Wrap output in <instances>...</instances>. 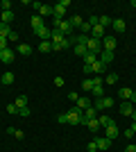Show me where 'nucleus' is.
Segmentation results:
<instances>
[{"instance_id": "nucleus-34", "label": "nucleus", "mask_w": 136, "mask_h": 152, "mask_svg": "<svg viewBox=\"0 0 136 152\" xmlns=\"http://www.w3.org/2000/svg\"><path fill=\"white\" fill-rule=\"evenodd\" d=\"M0 7H2V12H12V2H9V0H2Z\"/></svg>"}, {"instance_id": "nucleus-37", "label": "nucleus", "mask_w": 136, "mask_h": 152, "mask_svg": "<svg viewBox=\"0 0 136 152\" xmlns=\"http://www.w3.org/2000/svg\"><path fill=\"white\" fill-rule=\"evenodd\" d=\"M7 45H9V41H7L5 37H0V52H2V50H7Z\"/></svg>"}, {"instance_id": "nucleus-14", "label": "nucleus", "mask_w": 136, "mask_h": 152, "mask_svg": "<svg viewBox=\"0 0 136 152\" xmlns=\"http://www.w3.org/2000/svg\"><path fill=\"white\" fill-rule=\"evenodd\" d=\"M111 27H113L116 32H125V30H127V25H125V20H123V18H116V20H111Z\"/></svg>"}, {"instance_id": "nucleus-28", "label": "nucleus", "mask_w": 136, "mask_h": 152, "mask_svg": "<svg viewBox=\"0 0 136 152\" xmlns=\"http://www.w3.org/2000/svg\"><path fill=\"white\" fill-rule=\"evenodd\" d=\"M102 70H104V64L100 61V59H97V61L93 64V73H95V75H100V73H102Z\"/></svg>"}, {"instance_id": "nucleus-18", "label": "nucleus", "mask_w": 136, "mask_h": 152, "mask_svg": "<svg viewBox=\"0 0 136 152\" xmlns=\"http://www.w3.org/2000/svg\"><path fill=\"white\" fill-rule=\"evenodd\" d=\"M41 27H43V18H41L39 14H36V16H32V30L36 32V30H41Z\"/></svg>"}, {"instance_id": "nucleus-44", "label": "nucleus", "mask_w": 136, "mask_h": 152, "mask_svg": "<svg viewBox=\"0 0 136 152\" xmlns=\"http://www.w3.org/2000/svg\"><path fill=\"white\" fill-rule=\"evenodd\" d=\"M123 136H127V139H132V136H134V132H132V129H125V132H123Z\"/></svg>"}, {"instance_id": "nucleus-24", "label": "nucleus", "mask_w": 136, "mask_h": 152, "mask_svg": "<svg viewBox=\"0 0 136 152\" xmlns=\"http://www.w3.org/2000/svg\"><path fill=\"white\" fill-rule=\"evenodd\" d=\"M14 104H16V107H18V109L27 107V95H18V98H16V102H14Z\"/></svg>"}, {"instance_id": "nucleus-6", "label": "nucleus", "mask_w": 136, "mask_h": 152, "mask_svg": "<svg viewBox=\"0 0 136 152\" xmlns=\"http://www.w3.org/2000/svg\"><path fill=\"white\" fill-rule=\"evenodd\" d=\"M86 48H89L91 52H100L102 41H97V39H93V37H86Z\"/></svg>"}, {"instance_id": "nucleus-38", "label": "nucleus", "mask_w": 136, "mask_h": 152, "mask_svg": "<svg viewBox=\"0 0 136 152\" xmlns=\"http://www.w3.org/2000/svg\"><path fill=\"white\" fill-rule=\"evenodd\" d=\"M7 41H9V43H16V41H18V34H16V32H12V34L7 37Z\"/></svg>"}, {"instance_id": "nucleus-15", "label": "nucleus", "mask_w": 136, "mask_h": 152, "mask_svg": "<svg viewBox=\"0 0 136 152\" xmlns=\"http://www.w3.org/2000/svg\"><path fill=\"white\" fill-rule=\"evenodd\" d=\"M97 61V52H86V55H84V64H86V66H93V64H95Z\"/></svg>"}, {"instance_id": "nucleus-45", "label": "nucleus", "mask_w": 136, "mask_h": 152, "mask_svg": "<svg viewBox=\"0 0 136 152\" xmlns=\"http://www.w3.org/2000/svg\"><path fill=\"white\" fill-rule=\"evenodd\" d=\"M84 73H86V75H91V73H93V66H86V64H84Z\"/></svg>"}, {"instance_id": "nucleus-48", "label": "nucleus", "mask_w": 136, "mask_h": 152, "mask_svg": "<svg viewBox=\"0 0 136 152\" xmlns=\"http://www.w3.org/2000/svg\"><path fill=\"white\" fill-rule=\"evenodd\" d=\"M132 118H134V121H136V109H134V114H132Z\"/></svg>"}, {"instance_id": "nucleus-8", "label": "nucleus", "mask_w": 136, "mask_h": 152, "mask_svg": "<svg viewBox=\"0 0 136 152\" xmlns=\"http://www.w3.org/2000/svg\"><path fill=\"white\" fill-rule=\"evenodd\" d=\"M118 134H120V132H118V125H109V127H104V136H107L109 141H113Z\"/></svg>"}, {"instance_id": "nucleus-13", "label": "nucleus", "mask_w": 136, "mask_h": 152, "mask_svg": "<svg viewBox=\"0 0 136 152\" xmlns=\"http://www.w3.org/2000/svg\"><path fill=\"white\" fill-rule=\"evenodd\" d=\"M97 123H100V127H109V125H116V121H113L111 116H97Z\"/></svg>"}, {"instance_id": "nucleus-39", "label": "nucleus", "mask_w": 136, "mask_h": 152, "mask_svg": "<svg viewBox=\"0 0 136 152\" xmlns=\"http://www.w3.org/2000/svg\"><path fill=\"white\" fill-rule=\"evenodd\" d=\"M97 23H100V16H91V18H89V25H91V27L97 25Z\"/></svg>"}, {"instance_id": "nucleus-1", "label": "nucleus", "mask_w": 136, "mask_h": 152, "mask_svg": "<svg viewBox=\"0 0 136 152\" xmlns=\"http://www.w3.org/2000/svg\"><path fill=\"white\" fill-rule=\"evenodd\" d=\"M66 116H68V125H79V121H82V109L75 104V107H73Z\"/></svg>"}, {"instance_id": "nucleus-23", "label": "nucleus", "mask_w": 136, "mask_h": 152, "mask_svg": "<svg viewBox=\"0 0 136 152\" xmlns=\"http://www.w3.org/2000/svg\"><path fill=\"white\" fill-rule=\"evenodd\" d=\"M12 32H14V30H12L9 25H5V23H0V37H5V39H7L9 34H12Z\"/></svg>"}, {"instance_id": "nucleus-46", "label": "nucleus", "mask_w": 136, "mask_h": 152, "mask_svg": "<svg viewBox=\"0 0 136 152\" xmlns=\"http://www.w3.org/2000/svg\"><path fill=\"white\" fill-rule=\"evenodd\" d=\"M129 102H132V104H136V91H134V93H132V98H129Z\"/></svg>"}, {"instance_id": "nucleus-43", "label": "nucleus", "mask_w": 136, "mask_h": 152, "mask_svg": "<svg viewBox=\"0 0 136 152\" xmlns=\"http://www.w3.org/2000/svg\"><path fill=\"white\" fill-rule=\"evenodd\" d=\"M125 152H136V145H134V143H129V145L125 148Z\"/></svg>"}, {"instance_id": "nucleus-2", "label": "nucleus", "mask_w": 136, "mask_h": 152, "mask_svg": "<svg viewBox=\"0 0 136 152\" xmlns=\"http://www.w3.org/2000/svg\"><path fill=\"white\" fill-rule=\"evenodd\" d=\"M111 107H113V98L102 95V98H97V100H95V109H97V111H104V109H111Z\"/></svg>"}, {"instance_id": "nucleus-33", "label": "nucleus", "mask_w": 136, "mask_h": 152, "mask_svg": "<svg viewBox=\"0 0 136 152\" xmlns=\"http://www.w3.org/2000/svg\"><path fill=\"white\" fill-rule=\"evenodd\" d=\"M7 114H12V116H18V107H16V104H7Z\"/></svg>"}, {"instance_id": "nucleus-42", "label": "nucleus", "mask_w": 136, "mask_h": 152, "mask_svg": "<svg viewBox=\"0 0 136 152\" xmlns=\"http://www.w3.org/2000/svg\"><path fill=\"white\" fill-rule=\"evenodd\" d=\"M55 86H64V77H55Z\"/></svg>"}, {"instance_id": "nucleus-3", "label": "nucleus", "mask_w": 136, "mask_h": 152, "mask_svg": "<svg viewBox=\"0 0 136 152\" xmlns=\"http://www.w3.org/2000/svg\"><path fill=\"white\" fill-rule=\"evenodd\" d=\"M32 7L39 12V16H55V7L50 5H41V2H32Z\"/></svg>"}, {"instance_id": "nucleus-26", "label": "nucleus", "mask_w": 136, "mask_h": 152, "mask_svg": "<svg viewBox=\"0 0 136 152\" xmlns=\"http://www.w3.org/2000/svg\"><path fill=\"white\" fill-rule=\"evenodd\" d=\"M91 93L95 95V98H102V95H104V89H102V84H95V86H93V91H91Z\"/></svg>"}, {"instance_id": "nucleus-25", "label": "nucleus", "mask_w": 136, "mask_h": 152, "mask_svg": "<svg viewBox=\"0 0 136 152\" xmlns=\"http://www.w3.org/2000/svg\"><path fill=\"white\" fill-rule=\"evenodd\" d=\"M39 50L41 52H50L52 50V41H41V43H39Z\"/></svg>"}, {"instance_id": "nucleus-20", "label": "nucleus", "mask_w": 136, "mask_h": 152, "mask_svg": "<svg viewBox=\"0 0 136 152\" xmlns=\"http://www.w3.org/2000/svg\"><path fill=\"white\" fill-rule=\"evenodd\" d=\"M84 125L89 127L91 132H97V129H100V123H97V118H91V121H86Z\"/></svg>"}, {"instance_id": "nucleus-19", "label": "nucleus", "mask_w": 136, "mask_h": 152, "mask_svg": "<svg viewBox=\"0 0 136 152\" xmlns=\"http://www.w3.org/2000/svg\"><path fill=\"white\" fill-rule=\"evenodd\" d=\"M75 104H77V107L82 109V111H84V109H89V107H91V98H79V100L75 102Z\"/></svg>"}, {"instance_id": "nucleus-16", "label": "nucleus", "mask_w": 136, "mask_h": 152, "mask_svg": "<svg viewBox=\"0 0 136 152\" xmlns=\"http://www.w3.org/2000/svg\"><path fill=\"white\" fill-rule=\"evenodd\" d=\"M100 61L107 66V64H111L113 61V52H109V50H102V55H100Z\"/></svg>"}, {"instance_id": "nucleus-21", "label": "nucleus", "mask_w": 136, "mask_h": 152, "mask_svg": "<svg viewBox=\"0 0 136 152\" xmlns=\"http://www.w3.org/2000/svg\"><path fill=\"white\" fill-rule=\"evenodd\" d=\"M18 55H23V57H27V55H32V48L27 43H20L18 45Z\"/></svg>"}, {"instance_id": "nucleus-10", "label": "nucleus", "mask_w": 136, "mask_h": 152, "mask_svg": "<svg viewBox=\"0 0 136 152\" xmlns=\"http://www.w3.org/2000/svg\"><path fill=\"white\" fill-rule=\"evenodd\" d=\"M102 45H104V50H109V52H113V50H116V39H113V37H104Z\"/></svg>"}, {"instance_id": "nucleus-49", "label": "nucleus", "mask_w": 136, "mask_h": 152, "mask_svg": "<svg viewBox=\"0 0 136 152\" xmlns=\"http://www.w3.org/2000/svg\"><path fill=\"white\" fill-rule=\"evenodd\" d=\"M0 86H2V80H0Z\"/></svg>"}, {"instance_id": "nucleus-40", "label": "nucleus", "mask_w": 136, "mask_h": 152, "mask_svg": "<svg viewBox=\"0 0 136 152\" xmlns=\"http://www.w3.org/2000/svg\"><path fill=\"white\" fill-rule=\"evenodd\" d=\"M18 114H20V116H30V107H23V109H18Z\"/></svg>"}, {"instance_id": "nucleus-27", "label": "nucleus", "mask_w": 136, "mask_h": 152, "mask_svg": "<svg viewBox=\"0 0 136 152\" xmlns=\"http://www.w3.org/2000/svg\"><path fill=\"white\" fill-rule=\"evenodd\" d=\"M12 20H14V12H2V23L5 25H9Z\"/></svg>"}, {"instance_id": "nucleus-4", "label": "nucleus", "mask_w": 136, "mask_h": 152, "mask_svg": "<svg viewBox=\"0 0 136 152\" xmlns=\"http://www.w3.org/2000/svg\"><path fill=\"white\" fill-rule=\"evenodd\" d=\"M55 30H59L61 32V34H64V37H71V32H73V25H71V20H59L57 25H55Z\"/></svg>"}, {"instance_id": "nucleus-41", "label": "nucleus", "mask_w": 136, "mask_h": 152, "mask_svg": "<svg viewBox=\"0 0 136 152\" xmlns=\"http://www.w3.org/2000/svg\"><path fill=\"white\" fill-rule=\"evenodd\" d=\"M57 121H59V123H68V116H66V114H59Z\"/></svg>"}, {"instance_id": "nucleus-11", "label": "nucleus", "mask_w": 136, "mask_h": 152, "mask_svg": "<svg viewBox=\"0 0 136 152\" xmlns=\"http://www.w3.org/2000/svg\"><path fill=\"white\" fill-rule=\"evenodd\" d=\"M134 114V104L132 102H123L120 104V116H132Z\"/></svg>"}, {"instance_id": "nucleus-22", "label": "nucleus", "mask_w": 136, "mask_h": 152, "mask_svg": "<svg viewBox=\"0 0 136 152\" xmlns=\"http://www.w3.org/2000/svg\"><path fill=\"white\" fill-rule=\"evenodd\" d=\"M132 93H134V91H132V89H127V86H123V89L118 91V95H120L123 100H129V98H132Z\"/></svg>"}, {"instance_id": "nucleus-12", "label": "nucleus", "mask_w": 136, "mask_h": 152, "mask_svg": "<svg viewBox=\"0 0 136 152\" xmlns=\"http://www.w3.org/2000/svg\"><path fill=\"white\" fill-rule=\"evenodd\" d=\"M0 61H2V64H12V61H14V52L9 50V48H7V50H2V52H0Z\"/></svg>"}, {"instance_id": "nucleus-35", "label": "nucleus", "mask_w": 136, "mask_h": 152, "mask_svg": "<svg viewBox=\"0 0 136 152\" xmlns=\"http://www.w3.org/2000/svg\"><path fill=\"white\" fill-rule=\"evenodd\" d=\"M86 150H89V152H97V143H95V139H93V141H89Z\"/></svg>"}, {"instance_id": "nucleus-5", "label": "nucleus", "mask_w": 136, "mask_h": 152, "mask_svg": "<svg viewBox=\"0 0 136 152\" xmlns=\"http://www.w3.org/2000/svg\"><path fill=\"white\" fill-rule=\"evenodd\" d=\"M68 7H71V2H68V0H59L57 5H55V16H57V18H64V14H66V9H68Z\"/></svg>"}, {"instance_id": "nucleus-36", "label": "nucleus", "mask_w": 136, "mask_h": 152, "mask_svg": "<svg viewBox=\"0 0 136 152\" xmlns=\"http://www.w3.org/2000/svg\"><path fill=\"white\" fill-rule=\"evenodd\" d=\"M100 25H102V27L111 25V18H109V16H100Z\"/></svg>"}, {"instance_id": "nucleus-17", "label": "nucleus", "mask_w": 136, "mask_h": 152, "mask_svg": "<svg viewBox=\"0 0 136 152\" xmlns=\"http://www.w3.org/2000/svg\"><path fill=\"white\" fill-rule=\"evenodd\" d=\"M71 25L73 27H79V30H82V25H84V18H82V16H77V14H75V16H71Z\"/></svg>"}, {"instance_id": "nucleus-9", "label": "nucleus", "mask_w": 136, "mask_h": 152, "mask_svg": "<svg viewBox=\"0 0 136 152\" xmlns=\"http://www.w3.org/2000/svg\"><path fill=\"white\" fill-rule=\"evenodd\" d=\"M95 143H97V150H102V152L111 148V141L107 139V136H100V139H95Z\"/></svg>"}, {"instance_id": "nucleus-30", "label": "nucleus", "mask_w": 136, "mask_h": 152, "mask_svg": "<svg viewBox=\"0 0 136 152\" xmlns=\"http://www.w3.org/2000/svg\"><path fill=\"white\" fill-rule=\"evenodd\" d=\"M7 132H9V134H12V136H14V139H23V136H25V134H23V132H20V129H14V127H9V129H7Z\"/></svg>"}, {"instance_id": "nucleus-32", "label": "nucleus", "mask_w": 136, "mask_h": 152, "mask_svg": "<svg viewBox=\"0 0 136 152\" xmlns=\"http://www.w3.org/2000/svg\"><path fill=\"white\" fill-rule=\"evenodd\" d=\"M82 89H84L86 93H89V91H93V80H84V82H82Z\"/></svg>"}, {"instance_id": "nucleus-7", "label": "nucleus", "mask_w": 136, "mask_h": 152, "mask_svg": "<svg viewBox=\"0 0 136 152\" xmlns=\"http://www.w3.org/2000/svg\"><path fill=\"white\" fill-rule=\"evenodd\" d=\"M34 34H36V37L41 39V41H50V34H52V27H41V30H36L34 32Z\"/></svg>"}, {"instance_id": "nucleus-29", "label": "nucleus", "mask_w": 136, "mask_h": 152, "mask_svg": "<svg viewBox=\"0 0 136 152\" xmlns=\"http://www.w3.org/2000/svg\"><path fill=\"white\" fill-rule=\"evenodd\" d=\"M0 80H2V84H14V73H5Z\"/></svg>"}, {"instance_id": "nucleus-31", "label": "nucleus", "mask_w": 136, "mask_h": 152, "mask_svg": "<svg viewBox=\"0 0 136 152\" xmlns=\"http://www.w3.org/2000/svg\"><path fill=\"white\" fill-rule=\"evenodd\" d=\"M104 82H107V84H116L118 82V75H116V73H109V75L104 77Z\"/></svg>"}, {"instance_id": "nucleus-47", "label": "nucleus", "mask_w": 136, "mask_h": 152, "mask_svg": "<svg viewBox=\"0 0 136 152\" xmlns=\"http://www.w3.org/2000/svg\"><path fill=\"white\" fill-rule=\"evenodd\" d=\"M129 129H132V132H134V134H136V121H134V125H132V127H129Z\"/></svg>"}]
</instances>
